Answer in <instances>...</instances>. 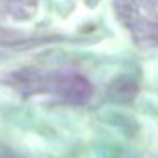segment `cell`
<instances>
[{
    "mask_svg": "<svg viewBox=\"0 0 158 158\" xmlns=\"http://www.w3.org/2000/svg\"><path fill=\"white\" fill-rule=\"evenodd\" d=\"M15 89L26 94H48L68 104H83L92 95L89 80L78 73L55 72V73H15Z\"/></svg>",
    "mask_w": 158,
    "mask_h": 158,
    "instance_id": "cell-1",
    "label": "cell"
},
{
    "mask_svg": "<svg viewBox=\"0 0 158 158\" xmlns=\"http://www.w3.org/2000/svg\"><path fill=\"white\" fill-rule=\"evenodd\" d=\"M117 14L136 41L158 44V0H121Z\"/></svg>",
    "mask_w": 158,
    "mask_h": 158,
    "instance_id": "cell-2",
    "label": "cell"
}]
</instances>
